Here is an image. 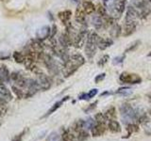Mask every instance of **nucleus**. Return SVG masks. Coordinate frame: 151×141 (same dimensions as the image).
Instances as JSON below:
<instances>
[{"instance_id": "f257e3e1", "label": "nucleus", "mask_w": 151, "mask_h": 141, "mask_svg": "<svg viewBox=\"0 0 151 141\" xmlns=\"http://www.w3.org/2000/svg\"><path fill=\"white\" fill-rule=\"evenodd\" d=\"M99 36L96 32H91L89 33L87 36L86 41H85V47H84V52L86 55V58L89 60H92L93 58L94 55H96L97 47V41H98Z\"/></svg>"}, {"instance_id": "f03ea898", "label": "nucleus", "mask_w": 151, "mask_h": 141, "mask_svg": "<svg viewBox=\"0 0 151 141\" xmlns=\"http://www.w3.org/2000/svg\"><path fill=\"white\" fill-rule=\"evenodd\" d=\"M127 0H113L111 4L109 5L110 15L113 19H119L126 9Z\"/></svg>"}, {"instance_id": "7ed1b4c3", "label": "nucleus", "mask_w": 151, "mask_h": 141, "mask_svg": "<svg viewBox=\"0 0 151 141\" xmlns=\"http://www.w3.org/2000/svg\"><path fill=\"white\" fill-rule=\"evenodd\" d=\"M119 80L123 84H140L142 82V78L139 74L131 73H122L119 76Z\"/></svg>"}, {"instance_id": "20e7f679", "label": "nucleus", "mask_w": 151, "mask_h": 141, "mask_svg": "<svg viewBox=\"0 0 151 141\" xmlns=\"http://www.w3.org/2000/svg\"><path fill=\"white\" fill-rule=\"evenodd\" d=\"M136 28H137V22L136 21H125L122 34L124 37L131 36L136 31Z\"/></svg>"}, {"instance_id": "39448f33", "label": "nucleus", "mask_w": 151, "mask_h": 141, "mask_svg": "<svg viewBox=\"0 0 151 141\" xmlns=\"http://www.w3.org/2000/svg\"><path fill=\"white\" fill-rule=\"evenodd\" d=\"M36 81L38 85H39L40 89H42V90H46V89H48L51 86V81L44 73H41L38 75V80H36Z\"/></svg>"}, {"instance_id": "423d86ee", "label": "nucleus", "mask_w": 151, "mask_h": 141, "mask_svg": "<svg viewBox=\"0 0 151 141\" xmlns=\"http://www.w3.org/2000/svg\"><path fill=\"white\" fill-rule=\"evenodd\" d=\"M107 127L105 123H96L92 128V135L96 137V136H100L105 134Z\"/></svg>"}, {"instance_id": "0eeeda50", "label": "nucleus", "mask_w": 151, "mask_h": 141, "mask_svg": "<svg viewBox=\"0 0 151 141\" xmlns=\"http://www.w3.org/2000/svg\"><path fill=\"white\" fill-rule=\"evenodd\" d=\"M84 9L85 13L87 14V15H90V14H93L94 11H96V6L94 5L92 1H90V0H84L82 2V6H81Z\"/></svg>"}, {"instance_id": "6e6552de", "label": "nucleus", "mask_w": 151, "mask_h": 141, "mask_svg": "<svg viewBox=\"0 0 151 141\" xmlns=\"http://www.w3.org/2000/svg\"><path fill=\"white\" fill-rule=\"evenodd\" d=\"M86 15L87 14L85 13L84 9L82 7H79L76 9V13H75V19L76 21L79 24H85L86 22Z\"/></svg>"}, {"instance_id": "1a4fd4ad", "label": "nucleus", "mask_w": 151, "mask_h": 141, "mask_svg": "<svg viewBox=\"0 0 151 141\" xmlns=\"http://www.w3.org/2000/svg\"><path fill=\"white\" fill-rule=\"evenodd\" d=\"M72 16V11H69V9H66V11H60L59 13V18L60 20L63 22L66 26H69V23H70V19Z\"/></svg>"}, {"instance_id": "9d476101", "label": "nucleus", "mask_w": 151, "mask_h": 141, "mask_svg": "<svg viewBox=\"0 0 151 141\" xmlns=\"http://www.w3.org/2000/svg\"><path fill=\"white\" fill-rule=\"evenodd\" d=\"M112 43H113V41L110 39V38H109V39H104V38L99 37L97 41V47L103 51L107 49L108 47H110L111 45H112Z\"/></svg>"}, {"instance_id": "9b49d317", "label": "nucleus", "mask_w": 151, "mask_h": 141, "mask_svg": "<svg viewBox=\"0 0 151 141\" xmlns=\"http://www.w3.org/2000/svg\"><path fill=\"white\" fill-rule=\"evenodd\" d=\"M123 32V28L122 26L119 25V24H113L111 27V31H110V34H111V37L112 39H117L118 37H119Z\"/></svg>"}, {"instance_id": "f8f14e48", "label": "nucleus", "mask_w": 151, "mask_h": 141, "mask_svg": "<svg viewBox=\"0 0 151 141\" xmlns=\"http://www.w3.org/2000/svg\"><path fill=\"white\" fill-rule=\"evenodd\" d=\"M108 127H109V130H110L113 134H118L121 132V125L119 124V122L116 121L115 120H112L109 121Z\"/></svg>"}, {"instance_id": "ddd939ff", "label": "nucleus", "mask_w": 151, "mask_h": 141, "mask_svg": "<svg viewBox=\"0 0 151 141\" xmlns=\"http://www.w3.org/2000/svg\"><path fill=\"white\" fill-rule=\"evenodd\" d=\"M68 99H69V96H66V97H64V98L63 99V100H60V101H59V102H57V103H55V105H54L53 106H52L48 111H47V113H46V114H45L44 117L49 116V115H51V114H52V113H54L55 111H57V110H58L61 105H63V103L64 102L67 101Z\"/></svg>"}, {"instance_id": "4468645a", "label": "nucleus", "mask_w": 151, "mask_h": 141, "mask_svg": "<svg viewBox=\"0 0 151 141\" xmlns=\"http://www.w3.org/2000/svg\"><path fill=\"white\" fill-rule=\"evenodd\" d=\"M9 80V70L5 66H2V67H0V84L7 83Z\"/></svg>"}, {"instance_id": "2eb2a0df", "label": "nucleus", "mask_w": 151, "mask_h": 141, "mask_svg": "<svg viewBox=\"0 0 151 141\" xmlns=\"http://www.w3.org/2000/svg\"><path fill=\"white\" fill-rule=\"evenodd\" d=\"M0 97H1V101L3 102H9L12 100V94L9 91V89H7L6 88L1 87L0 88Z\"/></svg>"}, {"instance_id": "dca6fc26", "label": "nucleus", "mask_w": 151, "mask_h": 141, "mask_svg": "<svg viewBox=\"0 0 151 141\" xmlns=\"http://www.w3.org/2000/svg\"><path fill=\"white\" fill-rule=\"evenodd\" d=\"M104 116H105L107 120H112L116 118V111H115V107L114 106H111L109 109L104 113Z\"/></svg>"}, {"instance_id": "f3484780", "label": "nucleus", "mask_w": 151, "mask_h": 141, "mask_svg": "<svg viewBox=\"0 0 151 141\" xmlns=\"http://www.w3.org/2000/svg\"><path fill=\"white\" fill-rule=\"evenodd\" d=\"M97 92H98V90H97V88H93V89H91L88 93H83V94H81V95L79 96V100H90V99H92V98H93L94 96L96 95L97 94Z\"/></svg>"}, {"instance_id": "a211bd4d", "label": "nucleus", "mask_w": 151, "mask_h": 141, "mask_svg": "<svg viewBox=\"0 0 151 141\" xmlns=\"http://www.w3.org/2000/svg\"><path fill=\"white\" fill-rule=\"evenodd\" d=\"M50 27L49 26H44L42 28V29H40L39 31H38L37 33V36L39 39L41 40H44V39H46L47 37L49 36L50 34Z\"/></svg>"}, {"instance_id": "6ab92c4d", "label": "nucleus", "mask_w": 151, "mask_h": 141, "mask_svg": "<svg viewBox=\"0 0 151 141\" xmlns=\"http://www.w3.org/2000/svg\"><path fill=\"white\" fill-rule=\"evenodd\" d=\"M83 129H84V120H77L72 126V131L74 133H77V134H78L79 132Z\"/></svg>"}, {"instance_id": "aec40b11", "label": "nucleus", "mask_w": 151, "mask_h": 141, "mask_svg": "<svg viewBox=\"0 0 151 141\" xmlns=\"http://www.w3.org/2000/svg\"><path fill=\"white\" fill-rule=\"evenodd\" d=\"M75 138V135L72 132L69 130H66L63 132V135H61V140L60 141H73Z\"/></svg>"}, {"instance_id": "412c9836", "label": "nucleus", "mask_w": 151, "mask_h": 141, "mask_svg": "<svg viewBox=\"0 0 151 141\" xmlns=\"http://www.w3.org/2000/svg\"><path fill=\"white\" fill-rule=\"evenodd\" d=\"M127 136H129L132 133H136L139 131V127L135 123H129L127 126Z\"/></svg>"}, {"instance_id": "4be33fe9", "label": "nucleus", "mask_w": 151, "mask_h": 141, "mask_svg": "<svg viewBox=\"0 0 151 141\" xmlns=\"http://www.w3.org/2000/svg\"><path fill=\"white\" fill-rule=\"evenodd\" d=\"M141 43V41H135L134 42H132L131 44H129V46L127 47V48L125 50V54L127 53H129V52H133L137 47H138Z\"/></svg>"}, {"instance_id": "5701e85b", "label": "nucleus", "mask_w": 151, "mask_h": 141, "mask_svg": "<svg viewBox=\"0 0 151 141\" xmlns=\"http://www.w3.org/2000/svg\"><path fill=\"white\" fill-rule=\"evenodd\" d=\"M89 138V134L87 133V131L85 130H81L78 134V141H85Z\"/></svg>"}, {"instance_id": "b1692460", "label": "nucleus", "mask_w": 151, "mask_h": 141, "mask_svg": "<svg viewBox=\"0 0 151 141\" xmlns=\"http://www.w3.org/2000/svg\"><path fill=\"white\" fill-rule=\"evenodd\" d=\"M94 120L96 121V123H106V118L102 113H97V114L94 116Z\"/></svg>"}, {"instance_id": "393cba45", "label": "nucleus", "mask_w": 151, "mask_h": 141, "mask_svg": "<svg viewBox=\"0 0 151 141\" xmlns=\"http://www.w3.org/2000/svg\"><path fill=\"white\" fill-rule=\"evenodd\" d=\"M96 11L97 14H99V15H101L103 17L107 15V9L104 8L102 5H100V4H98L97 6H96Z\"/></svg>"}, {"instance_id": "a878e982", "label": "nucleus", "mask_w": 151, "mask_h": 141, "mask_svg": "<svg viewBox=\"0 0 151 141\" xmlns=\"http://www.w3.org/2000/svg\"><path fill=\"white\" fill-rule=\"evenodd\" d=\"M96 125V120H93V119H88L87 120L84 121V129H92L93 127Z\"/></svg>"}, {"instance_id": "bb28decb", "label": "nucleus", "mask_w": 151, "mask_h": 141, "mask_svg": "<svg viewBox=\"0 0 151 141\" xmlns=\"http://www.w3.org/2000/svg\"><path fill=\"white\" fill-rule=\"evenodd\" d=\"M115 93L116 94H120V95L127 96V95H129V94H131V90H130V88H121L119 89H117V91Z\"/></svg>"}, {"instance_id": "cd10ccee", "label": "nucleus", "mask_w": 151, "mask_h": 141, "mask_svg": "<svg viewBox=\"0 0 151 141\" xmlns=\"http://www.w3.org/2000/svg\"><path fill=\"white\" fill-rule=\"evenodd\" d=\"M110 59V56L109 55H104L102 58L99 59V61L97 62V65L99 67H104L107 63H108V60Z\"/></svg>"}, {"instance_id": "c85d7f7f", "label": "nucleus", "mask_w": 151, "mask_h": 141, "mask_svg": "<svg viewBox=\"0 0 151 141\" xmlns=\"http://www.w3.org/2000/svg\"><path fill=\"white\" fill-rule=\"evenodd\" d=\"M47 141H60V136L56 132H53L47 136Z\"/></svg>"}, {"instance_id": "c756f323", "label": "nucleus", "mask_w": 151, "mask_h": 141, "mask_svg": "<svg viewBox=\"0 0 151 141\" xmlns=\"http://www.w3.org/2000/svg\"><path fill=\"white\" fill-rule=\"evenodd\" d=\"M27 132V129H26V130H24V131H22L20 134H18L17 135H15L13 137V139L12 140V141H21L22 140V138L24 137V135H26V133Z\"/></svg>"}, {"instance_id": "7c9ffc66", "label": "nucleus", "mask_w": 151, "mask_h": 141, "mask_svg": "<svg viewBox=\"0 0 151 141\" xmlns=\"http://www.w3.org/2000/svg\"><path fill=\"white\" fill-rule=\"evenodd\" d=\"M105 77H106V73H102L100 74L96 75V78H94V82H96V84L97 83H100L101 81H103V80L105 79Z\"/></svg>"}, {"instance_id": "2f4dec72", "label": "nucleus", "mask_w": 151, "mask_h": 141, "mask_svg": "<svg viewBox=\"0 0 151 141\" xmlns=\"http://www.w3.org/2000/svg\"><path fill=\"white\" fill-rule=\"evenodd\" d=\"M125 59V56H116V58H113V64H121L124 62Z\"/></svg>"}, {"instance_id": "473e14b6", "label": "nucleus", "mask_w": 151, "mask_h": 141, "mask_svg": "<svg viewBox=\"0 0 151 141\" xmlns=\"http://www.w3.org/2000/svg\"><path fill=\"white\" fill-rule=\"evenodd\" d=\"M96 105H97V101H96L93 103H91V105H90V106L86 109V111L88 112V111H91V110L94 109V108H96Z\"/></svg>"}, {"instance_id": "72a5a7b5", "label": "nucleus", "mask_w": 151, "mask_h": 141, "mask_svg": "<svg viewBox=\"0 0 151 141\" xmlns=\"http://www.w3.org/2000/svg\"><path fill=\"white\" fill-rule=\"evenodd\" d=\"M111 92H110V91H105V92H103L101 94V96H104V95H111Z\"/></svg>"}, {"instance_id": "f704fd0d", "label": "nucleus", "mask_w": 151, "mask_h": 141, "mask_svg": "<svg viewBox=\"0 0 151 141\" xmlns=\"http://www.w3.org/2000/svg\"><path fill=\"white\" fill-rule=\"evenodd\" d=\"M146 96H147V98H148L149 100L151 101V93H148V94H147V95H146Z\"/></svg>"}, {"instance_id": "c9c22d12", "label": "nucleus", "mask_w": 151, "mask_h": 141, "mask_svg": "<svg viewBox=\"0 0 151 141\" xmlns=\"http://www.w3.org/2000/svg\"><path fill=\"white\" fill-rule=\"evenodd\" d=\"M148 56H151V52H150V53H148V55H147Z\"/></svg>"}, {"instance_id": "e433bc0d", "label": "nucleus", "mask_w": 151, "mask_h": 141, "mask_svg": "<svg viewBox=\"0 0 151 141\" xmlns=\"http://www.w3.org/2000/svg\"><path fill=\"white\" fill-rule=\"evenodd\" d=\"M149 2H150V3H151V0H149Z\"/></svg>"}]
</instances>
